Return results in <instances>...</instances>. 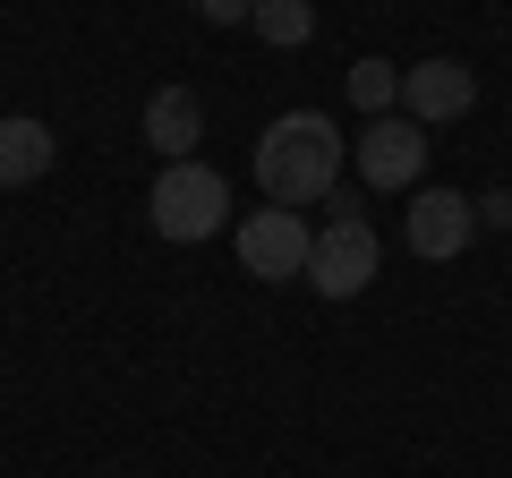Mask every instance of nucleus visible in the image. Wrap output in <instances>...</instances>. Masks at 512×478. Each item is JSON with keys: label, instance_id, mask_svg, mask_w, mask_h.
<instances>
[{"label": "nucleus", "instance_id": "nucleus-7", "mask_svg": "<svg viewBox=\"0 0 512 478\" xmlns=\"http://www.w3.org/2000/svg\"><path fill=\"white\" fill-rule=\"evenodd\" d=\"M470 103H478V77L461 69V60H419V69H402V111L419 120V129L461 120Z\"/></svg>", "mask_w": 512, "mask_h": 478}, {"label": "nucleus", "instance_id": "nucleus-3", "mask_svg": "<svg viewBox=\"0 0 512 478\" xmlns=\"http://www.w3.org/2000/svg\"><path fill=\"white\" fill-rule=\"evenodd\" d=\"M376 222H325V231H316V248H308V291L316 299H359L367 282H376Z\"/></svg>", "mask_w": 512, "mask_h": 478}, {"label": "nucleus", "instance_id": "nucleus-2", "mask_svg": "<svg viewBox=\"0 0 512 478\" xmlns=\"http://www.w3.org/2000/svg\"><path fill=\"white\" fill-rule=\"evenodd\" d=\"M146 214H154V231H163L171 248H197V239H214L222 222H231V180H222L214 163H163Z\"/></svg>", "mask_w": 512, "mask_h": 478}, {"label": "nucleus", "instance_id": "nucleus-8", "mask_svg": "<svg viewBox=\"0 0 512 478\" xmlns=\"http://www.w3.org/2000/svg\"><path fill=\"white\" fill-rule=\"evenodd\" d=\"M197 137H205V103L188 86H163L146 103V146L163 154V163H197Z\"/></svg>", "mask_w": 512, "mask_h": 478}, {"label": "nucleus", "instance_id": "nucleus-9", "mask_svg": "<svg viewBox=\"0 0 512 478\" xmlns=\"http://www.w3.org/2000/svg\"><path fill=\"white\" fill-rule=\"evenodd\" d=\"M52 163H60V137L43 120H26V111H9L0 120V188H35Z\"/></svg>", "mask_w": 512, "mask_h": 478}, {"label": "nucleus", "instance_id": "nucleus-6", "mask_svg": "<svg viewBox=\"0 0 512 478\" xmlns=\"http://www.w3.org/2000/svg\"><path fill=\"white\" fill-rule=\"evenodd\" d=\"M402 239H410V257H427V265L461 257L478 239V197H461V188H419L410 214H402Z\"/></svg>", "mask_w": 512, "mask_h": 478}, {"label": "nucleus", "instance_id": "nucleus-4", "mask_svg": "<svg viewBox=\"0 0 512 478\" xmlns=\"http://www.w3.org/2000/svg\"><path fill=\"white\" fill-rule=\"evenodd\" d=\"M308 248H316V231L291 205H256V214L239 222V265H248L256 282H299L308 274Z\"/></svg>", "mask_w": 512, "mask_h": 478}, {"label": "nucleus", "instance_id": "nucleus-12", "mask_svg": "<svg viewBox=\"0 0 512 478\" xmlns=\"http://www.w3.org/2000/svg\"><path fill=\"white\" fill-rule=\"evenodd\" d=\"M478 231H512V188H487L478 197Z\"/></svg>", "mask_w": 512, "mask_h": 478}, {"label": "nucleus", "instance_id": "nucleus-5", "mask_svg": "<svg viewBox=\"0 0 512 478\" xmlns=\"http://www.w3.org/2000/svg\"><path fill=\"white\" fill-rule=\"evenodd\" d=\"M350 163H359L367 188H419V171H427V129L410 120V111H384V120H367V129H359Z\"/></svg>", "mask_w": 512, "mask_h": 478}, {"label": "nucleus", "instance_id": "nucleus-1", "mask_svg": "<svg viewBox=\"0 0 512 478\" xmlns=\"http://www.w3.org/2000/svg\"><path fill=\"white\" fill-rule=\"evenodd\" d=\"M342 154H350V137L325 111H282L274 129L256 137V188H265V205H291V214L325 205L342 188Z\"/></svg>", "mask_w": 512, "mask_h": 478}, {"label": "nucleus", "instance_id": "nucleus-13", "mask_svg": "<svg viewBox=\"0 0 512 478\" xmlns=\"http://www.w3.org/2000/svg\"><path fill=\"white\" fill-rule=\"evenodd\" d=\"M248 9H256V0H197L205 26H248Z\"/></svg>", "mask_w": 512, "mask_h": 478}, {"label": "nucleus", "instance_id": "nucleus-10", "mask_svg": "<svg viewBox=\"0 0 512 478\" xmlns=\"http://www.w3.org/2000/svg\"><path fill=\"white\" fill-rule=\"evenodd\" d=\"M248 26H256V43H274V52H299V43L316 35V0H256Z\"/></svg>", "mask_w": 512, "mask_h": 478}, {"label": "nucleus", "instance_id": "nucleus-11", "mask_svg": "<svg viewBox=\"0 0 512 478\" xmlns=\"http://www.w3.org/2000/svg\"><path fill=\"white\" fill-rule=\"evenodd\" d=\"M350 103H359L367 120H384V111L402 103V69H393V60H350Z\"/></svg>", "mask_w": 512, "mask_h": 478}]
</instances>
